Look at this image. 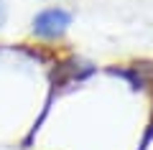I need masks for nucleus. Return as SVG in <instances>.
<instances>
[{"label": "nucleus", "instance_id": "obj_2", "mask_svg": "<svg viewBox=\"0 0 153 150\" xmlns=\"http://www.w3.org/2000/svg\"><path fill=\"white\" fill-rule=\"evenodd\" d=\"M3 21H5V5H3V0H0V26H3Z\"/></svg>", "mask_w": 153, "mask_h": 150}, {"label": "nucleus", "instance_id": "obj_1", "mask_svg": "<svg viewBox=\"0 0 153 150\" xmlns=\"http://www.w3.org/2000/svg\"><path fill=\"white\" fill-rule=\"evenodd\" d=\"M71 26V13L64 8H46L33 18V33L38 38H46V41H56L61 38Z\"/></svg>", "mask_w": 153, "mask_h": 150}]
</instances>
